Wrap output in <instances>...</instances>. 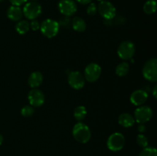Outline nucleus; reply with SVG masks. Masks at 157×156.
Segmentation results:
<instances>
[{
    "instance_id": "2f4dec72",
    "label": "nucleus",
    "mask_w": 157,
    "mask_h": 156,
    "mask_svg": "<svg viewBox=\"0 0 157 156\" xmlns=\"http://www.w3.org/2000/svg\"><path fill=\"white\" fill-rule=\"evenodd\" d=\"M32 1H35V2H36L37 0H32Z\"/></svg>"
},
{
    "instance_id": "dca6fc26",
    "label": "nucleus",
    "mask_w": 157,
    "mask_h": 156,
    "mask_svg": "<svg viewBox=\"0 0 157 156\" xmlns=\"http://www.w3.org/2000/svg\"><path fill=\"white\" fill-rule=\"evenodd\" d=\"M29 84L32 88L35 89L39 87L43 81V75L41 72L35 71L32 72L29 77Z\"/></svg>"
},
{
    "instance_id": "20e7f679",
    "label": "nucleus",
    "mask_w": 157,
    "mask_h": 156,
    "mask_svg": "<svg viewBox=\"0 0 157 156\" xmlns=\"http://www.w3.org/2000/svg\"><path fill=\"white\" fill-rule=\"evenodd\" d=\"M42 12L41 6L37 2L31 1L26 2L22 9L23 15L29 20H35Z\"/></svg>"
},
{
    "instance_id": "c756f323",
    "label": "nucleus",
    "mask_w": 157,
    "mask_h": 156,
    "mask_svg": "<svg viewBox=\"0 0 157 156\" xmlns=\"http://www.w3.org/2000/svg\"><path fill=\"white\" fill-rule=\"evenodd\" d=\"M156 90H157V86L156 85L153 90V96H154V98H156Z\"/></svg>"
},
{
    "instance_id": "cd10ccee",
    "label": "nucleus",
    "mask_w": 157,
    "mask_h": 156,
    "mask_svg": "<svg viewBox=\"0 0 157 156\" xmlns=\"http://www.w3.org/2000/svg\"><path fill=\"white\" fill-rule=\"evenodd\" d=\"M137 129H138V131L140 132L143 133V132H144L146 131V129H147V128H146V125H144V124L140 123L139 125H138Z\"/></svg>"
},
{
    "instance_id": "a878e982",
    "label": "nucleus",
    "mask_w": 157,
    "mask_h": 156,
    "mask_svg": "<svg viewBox=\"0 0 157 156\" xmlns=\"http://www.w3.org/2000/svg\"><path fill=\"white\" fill-rule=\"evenodd\" d=\"M29 24H30V28L33 31H38V29H40V25H41L39 21L35 19L32 20V21Z\"/></svg>"
},
{
    "instance_id": "f8f14e48",
    "label": "nucleus",
    "mask_w": 157,
    "mask_h": 156,
    "mask_svg": "<svg viewBox=\"0 0 157 156\" xmlns=\"http://www.w3.org/2000/svg\"><path fill=\"white\" fill-rule=\"evenodd\" d=\"M28 99H29L31 106L33 107H40L44 104V100H45L44 93L40 90L35 88L30 90V92L29 93V96H28Z\"/></svg>"
},
{
    "instance_id": "6ab92c4d",
    "label": "nucleus",
    "mask_w": 157,
    "mask_h": 156,
    "mask_svg": "<svg viewBox=\"0 0 157 156\" xmlns=\"http://www.w3.org/2000/svg\"><path fill=\"white\" fill-rule=\"evenodd\" d=\"M29 28H30V24H29V21H25V20L19 21L15 25V29H16L17 32L20 35L26 34L29 32Z\"/></svg>"
},
{
    "instance_id": "2eb2a0df",
    "label": "nucleus",
    "mask_w": 157,
    "mask_h": 156,
    "mask_svg": "<svg viewBox=\"0 0 157 156\" xmlns=\"http://www.w3.org/2000/svg\"><path fill=\"white\" fill-rule=\"evenodd\" d=\"M118 123L123 127L125 128H130L133 126L135 123V119L132 115L130 113H122L118 117Z\"/></svg>"
},
{
    "instance_id": "b1692460",
    "label": "nucleus",
    "mask_w": 157,
    "mask_h": 156,
    "mask_svg": "<svg viewBox=\"0 0 157 156\" xmlns=\"http://www.w3.org/2000/svg\"><path fill=\"white\" fill-rule=\"evenodd\" d=\"M136 142H137L138 145H140L142 148H146V147L148 146V139L147 137L144 134H139L136 137Z\"/></svg>"
},
{
    "instance_id": "ddd939ff",
    "label": "nucleus",
    "mask_w": 157,
    "mask_h": 156,
    "mask_svg": "<svg viewBox=\"0 0 157 156\" xmlns=\"http://www.w3.org/2000/svg\"><path fill=\"white\" fill-rule=\"evenodd\" d=\"M148 99V93L144 90H135L130 96V102L136 106H143Z\"/></svg>"
},
{
    "instance_id": "bb28decb",
    "label": "nucleus",
    "mask_w": 157,
    "mask_h": 156,
    "mask_svg": "<svg viewBox=\"0 0 157 156\" xmlns=\"http://www.w3.org/2000/svg\"><path fill=\"white\" fill-rule=\"evenodd\" d=\"M9 1H10L11 4H12V6H21V5L25 4L28 2V0H9Z\"/></svg>"
},
{
    "instance_id": "6e6552de",
    "label": "nucleus",
    "mask_w": 157,
    "mask_h": 156,
    "mask_svg": "<svg viewBox=\"0 0 157 156\" xmlns=\"http://www.w3.org/2000/svg\"><path fill=\"white\" fill-rule=\"evenodd\" d=\"M153 110L148 106H140L134 112V119L138 123L144 124L153 117Z\"/></svg>"
},
{
    "instance_id": "393cba45",
    "label": "nucleus",
    "mask_w": 157,
    "mask_h": 156,
    "mask_svg": "<svg viewBox=\"0 0 157 156\" xmlns=\"http://www.w3.org/2000/svg\"><path fill=\"white\" fill-rule=\"evenodd\" d=\"M97 12H98V6H96V4L94 2H90L89 4V6H87V13L88 15L90 16H93V15H96Z\"/></svg>"
},
{
    "instance_id": "f257e3e1",
    "label": "nucleus",
    "mask_w": 157,
    "mask_h": 156,
    "mask_svg": "<svg viewBox=\"0 0 157 156\" xmlns=\"http://www.w3.org/2000/svg\"><path fill=\"white\" fill-rule=\"evenodd\" d=\"M72 135L77 142L82 144L88 142L91 137V132L89 127L81 122L75 124L72 130Z\"/></svg>"
},
{
    "instance_id": "0eeeda50",
    "label": "nucleus",
    "mask_w": 157,
    "mask_h": 156,
    "mask_svg": "<svg viewBox=\"0 0 157 156\" xmlns=\"http://www.w3.org/2000/svg\"><path fill=\"white\" fill-rule=\"evenodd\" d=\"M100 15L106 20H111L116 16V8L110 2L101 1L98 7Z\"/></svg>"
},
{
    "instance_id": "4468645a",
    "label": "nucleus",
    "mask_w": 157,
    "mask_h": 156,
    "mask_svg": "<svg viewBox=\"0 0 157 156\" xmlns=\"http://www.w3.org/2000/svg\"><path fill=\"white\" fill-rule=\"evenodd\" d=\"M23 12L22 9L20 8V6H12L8 9L7 10V16L9 19L14 21H18L21 20L22 18Z\"/></svg>"
},
{
    "instance_id": "aec40b11",
    "label": "nucleus",
    "mask_w": 157,
    "mask_h": 156,
    "mask_svg": "<svg viewBox=\"0 0 157 156\" xmlns=\"http://www.w3.org/2000/svg\"><path fill=\"white\" fill-rule=\"evenodd\" d=\"M129 70H130V66H129L128 63L122 62L117 66L115 71H116L117 76H124L128 73Z\"/></svg>"
},
{
    "instance_id": "7ed1b4c3",
    "label": "nucleus",
    "mask_w": 157,
    "mask_h": 156,
    "mask_svg": "<svg viewBox=\"0 0 157 156\" xmlns=\"http://www.w3.org/2000/svg\"><path fill=\"white\" fill-rule=\"evenodd\" d=\"M143 76L150 82H156L157 80V60L151 58L148 60L143 67Z\"/></svg>"
},
{
    "instance_id": "473e14b6",
    "label": "nucleus",
    "mask_w": 157,
    "mask_h": 156,
    "mask_svg": "<svg viewBox=\"0 0 157 156\" xmlns=\"http://www.w3.org/2000/svg\"><path fill=\"white\" fill-rule=\"evenodd\" d=\"M98 1H104V0H98Z\"/></svg>"
},
{
    "instance_id": "4be33fe9",
    "label": "nucleus",
    "mask_w": 157,
    "mask_h": 156,
    "mask_svg": "<svg viewBox=\"0 0 157 156\" xmlns=\"http://www.w3.org/2000/svg\"><path fill=\"white\" fill-rule=\"evenodd\" d=\"M139 156H157V151L153 147H146L140 151Z\"/></svg>"
},
{
    "instance_id": "7c9ffc66",
    "label": "nucleus",
    "mask_w": 157,
    "mask_h": 156,
    "mask_svg": "<svg viewBox=\"0 0 157 156\" xmlns=\"http://www.w3.org/2000/svg\"><path fill=\"white\" fill-rule=\"evenodd\" d=\"M2 142H3V136L0 134V145L2 144Z\"/></svg>"
},
{
    "instance_id": "39448f33",
    "label": "nucleus",
    "mask_w": 157,
    "mask_h": 156,
    "mask_svg": "<svg viewBox=\"0 0 157 156\" xmlns=\"http://www.w3.org/2000/svg\"><path fill=\"white\" fill-rule=\"evenodd\" d=\"M125 137L121 132H114L109 136L107 145L112 151H121L125 145Z\"/></svg>"
},
{
    "instance_id": "1a4fd4ad",
    "label": "nucleus",
    "mask_w": 157,
    "mask_h": 156,
    "mask_svg": "<svg viewBox=\"0 0 157 156\" xmlns=\"http://www.w3.org/2000/svg\"><path fill=\"white\" fill-rule=\"evenodd\" d=\"M101 74V67L96 63H90L84 69V79L88 82H96Z\"/></svg>"
},
{
    "instance_id": "72a5a7b5",
    "label": "nucleus",
    "mask_w": 157,
    "mask_h": 156,
    "mask_svg": "<svg viewBox=\"0 0 157 156\" xmlns=\"http://www.w3.org/2000/svg\"><path fill=\"white\" fill-rule=\"evenodd\" d=\"M2 1H3V0H0V2H2Z\"/></svg>"
},
{
    "instance_id": "423d86ee",
    "label": "nucleus",
    "mask_w": 157,
    "mask_h": 156,
    "mask_svg": "<svg viewBox=\"0 0 157 156\" xmlns=\"http://www.w3.org/2000/svg\"><path fill=\"white\" fill-rule=\"evenodd\" d=\"M135 54V45L130 41H124L117 48V54L122 60L131 59Z\"/></svg>"
},
{
    "instance_id": "5701e85b",
    "label": "nucleus",
    "mask_w": 157,
    "mask_h": 156,
    "mask_svg": "<svg viewBox=\"0 0 157 156\" xmlns=\"http://www.w3.org/2000/svg\"><path fill=\"white\" fill-rule=\"evenodd\" d=\"M35 113L34 107L32 106H25L21 110V114L25 117H30Z\"/></svg>"
},
{
    "instance_id": "f3484780",
    "label": "nucleus",
    "mask_w": 157,
    "mask_h": 156,
    "mask_svg": "<svg viewBox=\"0 0 157 156\" xmlns=\"http://www.w3.org/2000/svg\"><path fill=\"white\" fill-rule=\"evenodd\" d=\"M72 27L78 32H83L86 30L87 24L85 21L81 17H75L72 20Z\"/></svg>"
},
{
    "instance_id": "9d476101",
    "label": "nucleus",
    "mask_w": 157,
    "mask_h": 156,
    "mask_svg": "<svg viewBox=\"0 0 157 156\" xmlns=\"http://www.w3.org/2000/svg\"><path fill=\"white\" fill-rule=\"evenodd\" d=\"M58 9L64 16H71L77 12V5L74 0H61L58 2Z\"/></svg>"
},
{
    "instance_id": "9b49d317",
    "label": "nucleus",
    "mask_w": 157,
    "mask_h": 156,
    "mask_svg": "<svg viewBox=\"0 0 157 156\" xmlns=\"http://www.w3.org/2000/svg\"><path fill=\"white\" fill-rule=\"evenodd\" d=\"M67 81H68L69 85L75 90H80L83 88L85 84L84 75L79 71L71 72L67 77Z\"/></svg>"
},
{
    "instance_id": "a211bd4d",
    "label": "nucleus",
    "mask_w": 157,
    "mask_h": 156,
    "mask_svg": "<svg viewBox=\"0 0 157 156\" xmlns=\"http://www.w3.org/2000/svg\"><path fill=\"white\" fill-rule=\"evenodd\" d=\"M157 9L156 0H148L144 5V11L147 15H152L155 13Z\"/></svg>"
},
{
    "instance_id": "c85d7f7f",
    "label": "nucleus",
    "mask_w": 157,
    "mask_h": 156,
    "mask_svg": "<svg viewBox=\"0 0 157 156\" xmlns=\"http://www.w3.org/2000/svg\"><path fill=\"white\" fill-rule=\"evenodd\" d=\"M76 2L81 5H87L91 2V0H76Z\"/></svg>"
},
{
    "instance_id": "f03ea898",
    "label": "nucleus",
    "mask_w": 157,
    "mask_h": 156,
    "mask_svg": "<svg viewBox=\"0 0 157 156\" xmlns=\"http://www.w3.org/2000/svg\"><path fill=\"white\" fill-rule=\"evenodd\" d=\"M59 23L53 19H45L40 25V29L44 36L48 38H52L58 35L59 32Z\"/></svg>"
},
{
    "instance_id": "412c9836",
    "label": "nucleus",
    "mask_w": 157,
    "mask_h": 156,
    "mask_svg": "<svg viewBox=\"0 0 157 156\" xmlns=\"http://www.w3.org/2000/svg\"><path fill=\"white\" fill-rule=\"evenodd\" d=\"M87 115V110L84 106H79L75 109L74 111V116L78 121H81L86 117Z\"/></svg>"
}]
</instances>
